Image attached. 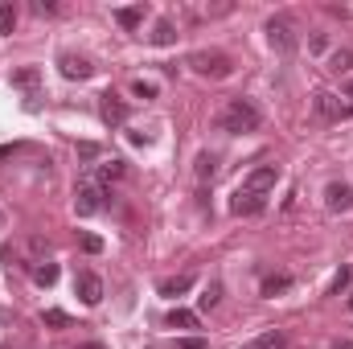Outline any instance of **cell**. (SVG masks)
<instances>
[{"label": "cell", "mask_w": 353, "mask_h": 349, "mask_svg": "<svg viewBox=\"0 0 353 349\" xmlns=\"http://www.w3.org/2000/svg\"><path fill=\"white\" fill-rule=\"evenodd\" d=\"M33 279H37V283H46V288H50V283H58V263H41V267H33Z\"/></svg>", "instance_id": "22"}, {"label": "cell", "mask_w": 353, "mask_h": 349, "mask_svg": "<svg viewBox=\"0 0 353 349\" xmlns=\"http://www.w3.org/2000/svg\"><path fill=\"white\" fill-rule=\"evenodd\" d=\"M214 173H218V157H214V152H201V157H197V177L210 181Z\"/></svg>", "instance_id": "20"}, {"label": "cell", "mask_w": 353, "mask_h": 349, "mask_svg": "<svg viewBox=\"0 0 353 349\" xmlns=\"http://www.w3.org/2000/svg\"><path fill=\"white\" fill-rule=\"evenodd\" d=\"M144 12H148L144 4H132V8H115V21H119L123 29H140V25H144Z\"/></svg>", "instance_id": "12"}, {"label": "cell", "mask_w": 353, "mask_h": 349, "mask_svg": "<svg viewBox=\"0 0 353 349\" xmlns=\"http://www.w3.org/2000/svg\"><path fill=\"white\" fill-rule=\"evenodd\" d=\"M99 177H103V181H115V177H123V161H107V165H99Z\"/></svg>", "instance_id": "26"}, {"label": "cell", "mask_w": 353, "mask_h": 349, "mask_svg": "<svg viewBox=\"0 0 353 349\" xmlns=\"http://www.w3.org/2000/svg\"><path fill=\"white\" fill-rule=\"evenodd\" d=\"M267 41H271L275 54H296V46H300L296 25H292L288 17H271V21H267Z\"/></svg>", "instance_id": "3"}, {"label": "cell", "mask_w": 353, "mask_h": 349, "mask_svg": "<svg viewBox=\"0 0 353 349\" xmlns=\"http://www.w3.org/2000/svg\"><path fill=\"white\" fill-rule=\"evenodd\" d=\"M350 308H353V300H350Z\"/></svg>", "instance_id": "35"}, {"label": "cell", "mask_w": 353, "mask_h": 349, "mask_svg": "<svg viewBox=\"0 0 353 349\" xmlns=\"http://www.w3.org/2000/svg\"><path fill=\"white\" fill-rule=\"evenodd\" d=\"M288 288H292V275H267V279H263V296L288 292Z\"/></svg>", "instance_id": "21"}, {"label": "cell", "mask_w": 353, "mask_h": 349, "mask_svg": "<svg viewBox=\"0 0 353 349\" xmlns=\"http://www.w3.org/2000/svg\"><path fill=\"white\" fill-rule=\"evenodd\" d=\"M37 83H41V70H37V66H25V70H12V87L37 90Z\"/></svg>", "instance_id": "14"}, {"label": "cell", "mask_w": 353, "mask_h": 349, "mask_svg": "<svg viewBox=\"0 0 353 349\" xmlns=\"http://www.w3.org/2000/svg\"><path fill=\"white\" fill-rule=\"evenodd\" d=\"M41 321H46V325H50V329H70V317H66V312H62V308H50V312H46V317H41Z\"/></svg>", "instance_id": "25"}, {"label": "cell", "mask_w": 353, "mask_h": 349, "mask_svg": "<svg viewBox=\"0 0 353 349\" xmlns=\"http://www.w3.org/2000/svg\"><path fill=\"white\" fill-rule=\"evenodd\" d=\"M17 29V4H0V33Z\"/></svg>", "instance_id": "23"}, {"label": "cell", "mask_w": 353, "mask_h": 349, "mask_svg": "<svg viewBox=\"0 0 353 349\" xmlns=\"http://www.w3.org/2000/svg\"><path fill=\"white\" fill-rule=\"evenodd\" d=\"M288 341H283V333H263L259 341H251L247 349H283Z\"/></svg>", "instance_id": "24"}, {"label": "cell", "mask_w": 353, "mask_h": 349, "mask_svg": "<svg viewBox=\"0 0 353 349\" xmlns=\"http://www.w3.org/2000/svg\"><path fill=\"white\" fill-rule=\"evenodd\" d=\"M132 90H136V94H144V99H152V94H157V87H152V83H136Z\"/></svg>", "instance_id": "30"}, {"label": "cell", "mask_w": 353, "mask_h": 349, "mask_svg": "<svg viewBox=\"0 0 353 349\" xmlns=\"http://www.w3.org/2000/svg\"><path fill=\"white\" fill-rule=\"evenodd\" d=\"M316 115H321V119H345V115H350V107H345L337 94L321 90V94H316Z\"/></svg>", "instance_id": "11"}, {"label": "cell", "mask_w": 353, "mask_h": 349, "mask_svg": "<svg viewBox=\"0 0 353 349\" xmlns=\"http://www.w3.org/2000/svg\"><path fill=\"white\" fill-rule=\"evenodd\" d=\"M54 8H58L54 0H33V12H54Z\"/></svg>", "instance_id": "29"}, {"label": "cell", "mask_w": 353, "mask_h": 349, "mask_svg": "<svg viewBox=\"0 0 353 349\" xmlns=\"http://www.w3.org/2000/svg\"><path fill=\"white\" fill-rule=\"evenodd\" d=\"M58 66H62V74H66V79H79V83L94 74L90 58H83V54H62V58H58Z\"/></svg>", "instance_id": "8"}, {"label": "cell", "mask_w": 353, "mask_h": 349, "mask_svg": "<svg viewBox=\"0 0 353 349\" xmlns=\"http://www.w3.org/2000/svg\"><path fill=\"white\" fill-rule=\"evenodd\" d=\"M345 107H350V115H353V87H350V103H345Z\"/></svg>", "instance_id": "34"}, {"label": "cell", "mask_w": 353, "mask_h": 349, "mask_svg": "<svg viewBox=\"0 0 353 349\" xmlns=\"http://www.w3.org/2000/svg\"><path fill=\"white\" fill-rule=\"evenodd\" d=\"M345 283H350V267H341V271H337V279H333V292H341Z\"/></svg>", "instance_id": "28"}, {"label": "cell", "mask_w": 353, "mask_h": 349, "mask_svg": "<svg viewBox=\"0 0 353 349\" xmlns=\"http://www.w3.org/2000/svg\"><path fill=\"white\" fill-rule=\"evenodd\" d=\"M308 50H325V33H312L308 37Z\"/></svg>", "instance_id": "31"}, {"label": "cell", "mask_w": 353, "mask_h": 349, "mask_svg": "<svg viewBox=\"0 0 353 349\" xmlns=\"http://www.w3.org/2000/svg\"><path fill=\"white\" fill-rule=\"evenodd\" d=\"M165 321H169L173 329H197V325H201V321H197V312H189V308H173Z\"/></svg>", "instance_id": "17"}, {"label": "cell", "mask_w": 353, "mask_h": 349, "mask_svg": "<svg viewBox=\"0 0 353 349\" xmlns=\"http://www.w3.org/2000/svg\"><path fill=\"white\" fill-rule=\"evenodd\" d=\"M79 349H103V346H99V341H90V346H79Z\"/></svg>", "instance_id": "33"}, {"label": "cell", "mask_w": 353, "mask_h": 349, "mask_svg": "<svg viewBox=\"0 0 353 349\" xmlns=\"http://www.w3.org/2000/svg\"><path fill=\"white\" fill-rule=\"evenodd\" d=\"M189 288H193V275H173L161 283V296H185Z\"/></svg>", "instance_id": "16"}, {"label": "cell", "mask_w": 353, "mask_h": 349, "mask_svg": "<svg viewBox=\"0 0 353 349\" xmlns=\"http://www.w3.org/2000/svg\"><path fill=\"white\" fill-rule=\"evenodd\" d=\"M99 115H103L107 128H119V123H128V103L115 99V94H103L99 99Z\"/></svg>", "instance_id": "7"}, {"label": "cell", "mask_w": 353, "mask_h": 349, "mask_svg": "<svg viewBox=\"0 0 353 349\" xmlns=\"http://www.w3.org/2000/svg\"><path fill=\"white\" fill-rule=\"evenodd\" d=\"M74 210H79L83 218L99 214V210H103V189H99V185H79V189H74Z\"/></svg>", "instance_id": "6"}, {"label": "cell", "mask_w": 353, "mask_h": 349, "mask_svg": "<svg viewBox=\"0 0 353 349\" xmlns=\"http://www.w3.org/2000/svg\"><path fill=\"white\" fill-rule=\"evenodd\" d=\"M329 70H333V74H350L353 70V50H337V54L329 58Z\"/></svg>", "instance_id": "18"}, {"label": "cell", "mask_w": 353, "mask_h": 349, "mask_svg": "<svg viewBox=\"0 0 353 349\" xmlns=\"http://www.w3.org/2000/svg\"><path fill=\"white\" fill-rule=\"evenodd\" d=\"M259 123H263V111L251 103V99H230L226 107H222V115H218V128L222 132H230V136H243V132H259Z\"/></svg>", "instance_id": "1"}, {"label": "cell", "mask_w": 353, "mask_h": 349, "mask_svg": "<svg viewBox=\"0 0 353 349\" xmlns=\"http://www.w3.org/2000/svg\"><path fill=\"white\" fill-rule=\"evenodd\" d=\"M83 251H87V255H99V251H103V239H94V235H83Z\"/></svg>", "instance_id": "27"}, {"label": "cell", "mask_w": 353, "mask_h": 349, "mask_svg": "<svg viewBox=\"0 0 353 349\" xmlns=\"http://www.w3.org/2000/svg\"><path fill=\"white\" fill-rule=\"evenodd\" d=\"M329 349H353V341H350V337H341V341H333Z\"/></svg>", "instance_id": "32"}, {"label": "cell", "mask_w": 353, "mask_h": 349, "mask_svg": "<svg viewBox=\"0 0 353 349\" xmlns=\"http://www.w3.org/2000/svg\"><path fill=\"white\" fill-rule=\"evenodd\" d=\"M325 206H329L333 214H345V210H353V189H350V185H341V181H333V185L325 189Z\"/></svg>", "instance_id": "9"}, {"label": "cell", "mask_w": 353, "mask_h": 349, "mask_svg": "<svg viewBox=\"0 0 353 349\" xmlns=\"http://www.w3.org/2000/svg\"><path fill=\"white\" fill-rule=\"evenodd\" d=\"M275 181H279V169L275 165H259V169H251L247 173V189H255V193H267V189H275Z\"/></svg>", "instance_id": "10"}, {"label": "cell", "mask_w": 353, "mask_h": 349, "mask_svg": "<svg viewBox=\"0 0 353 349\" xmlns=\"http://www.w3.org/2000/svg\"><path fill=\"white\" fill-rule=\"evenodd\" d=\"M218 300H222V283H218V279H214V283H210V288H205V292H201V296H197V304H201V308H205V312H210V308H218Z\"/></svg>", "instance_id": "19"}, {"label": "cell", "mask_w": 353, "mask_h": 349, "mask_svg": "<svg viewBox=\"0 0 353 349\" xmlns=\"http://www.w3.org/2000/svg\"><path fill=\"white\" fill-rule=\"evenodd\" d=\"M173 41H176V25L169 17H161L157 29H152V46H173Z\"/></svg>", "instance_id": "13"}, {"label": "cell", "mask_w": 353, "mask_h": 349, "mask_svg": "<svg viewBox=\"0 0 353 349\" xmlns=\"http://www.w3.org/2000/svg\"><path fill=\"white\" fill-rule=\"evenodd\" d=\"M189 66L201 79H230V70H234V62L222 50H197V54H189Z\"/></svg>", "instance_id": "2"}, {"label": "cell", "mask_w": 353, "mask_h": 349, "mask_svg": "<svg viewBox=\"0 0 353 349\" xmlns=\"http://www.w3.org/2000/svg\"><path fill=\"white\" fill-rule=\"evenodd\" d=\"M148 349H210V341L205 337H176V341H157Z\"/></svg>", "instance_id": "15"}, {"label": "cell", "mask_w": 353, "mask_h": 349, "mask_svg": "<svg viewBox=\"0 0 353 349\" xmlns=\"http://www.w3.org/2000/svg\"><path fill=\"white\" fill-rule=\"evenodd\" d=\"M263 210H267V193H255V189H247V185L234 189V197H230V214H239V218H255V214H263Z\"/></svg>", "instance_id": "4"}, {"label": "cell", "mask_w": 353, "mask_h": 349, "mask_svg": "<svg viewBox=\"0 0 353 349\" xmlns=\"http://www.w3.org/2000/svg\"><path fill=\"white\" fill-rule=\"evenodd\" d=\"M74 292H79V300H83V304L94 308V304L103 300V279H99L94 271H74Z\"/></svg>", "instance_id": "5"}]
</instances>
